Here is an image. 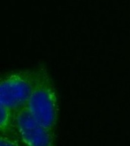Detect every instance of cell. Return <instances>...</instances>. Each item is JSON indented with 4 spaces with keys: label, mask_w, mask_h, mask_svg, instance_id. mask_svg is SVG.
<instances>
[{
    "label": "cell",
    "mask_w": 130,
    "mask_h": 146,
    "mask_svg": "<svg viewBox=\"0 0 130 146\" xmlns=\"http://www.w3.org/2000/svg\"><path fill=\"white\" fill-rule=\"evenodd\" d=\"M36 73L35 84L25 109L37 123L55 136L59 116L57 90L44 62L37 66Z\"/></svg>",
    "instance_id": "obj_1"
},
{
    "label": "cell",
    "mask_w": 130,
    "mask_h": 146,
    "mask_svg": "<svg viewBox=\"0 0 130 146\" xmlns=\"http://www.w3.org/2000/svg\"><path fill=\"white\" fill-rule=\"evenodd\" d=\"M36 68L2 73L0 79V105L18 113L25 109L36 81Z\"/></svg>",
    "instance_id": "obj_2"
},
{
    "label": "cell",
    "mask_w": 130,
    "mask_h": 146,
    "mask_svg": "<svg viewBox=\"0 0 130 146\" xmlns=\"http://www.w3.org/2000/svg\"><path fill=\"white\" fill-rule=\"evenodd\" d=\"M18 139L24 146H56L55 136L23 109L16 113Z\"/></svg>",
    "instance_id": "obj_3"
},
{
    "label": "cell",
    "mask_w": 130,
    "mask_h": 146,
    "mask_svg": "<svg viewBox=\"0 0 130 146\" xmlns=\"http://www.w3.org/2000/svg\"><path fill=\"white\" fill-rule=\"evenodd\" d=\"M0 131L1 135L18 139L16 127V113L3 106H1Z\"/></svg>",
    "instance_id": "obj_4"
},
{
    "label": "cell",
    "mask_w": 130,
    "mask_h": 146,
    "mask_svg": "<svg viewBox=\"0 0 130 146\" xmlns=\"http://www.w3.org/2000/svg\"><path fill=\"white\" fill-rule=\"evenodd\" d=\"M0 146H24L21 143L19 139H11L9 137L1 135L0 137Z\"/></svg>",
    "instance_id": "obj_5"
}]
</instances>
